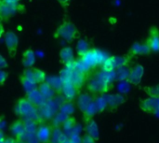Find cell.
Returning <instances> with one entry per match:
<instances>
[{"mask_svg":"<svg viewBox=\"0 0 159 143\" xmlns=\"http://www.w3.org/2000/svg\"><path fill=\"white\" fill-rule=\"evenodd\" d=\"M22 65L29 68L32 67L35 62V53L32 49H27L24 51L23 55H22Z\"/></svg>","mask_w":159,"mask_h":143,"instance_id":"obj_20","label":"cell"},{"mask_svg":"<svg viewBox=\"0 0 159 143\" xmlns=\"http://www.w3.org/2000/svg\"><path fill=\"white\" fill-rule=\"evenodd\" d=\"M26 97L38 109L40 107H42L47 102L45 100V98L43 97V96L41 95V93L39 92L38 88L34 91H31L29 93H26Z\"/></svg>","mask_w":159,"mask_h":143,"instance_id":"obj_15","label":"cell"},{"mask_svg":"<svg viewBox=\"0 0 159 143\" xmlns=\"http://www.w3.org/2000/svg\"><path fill=\"white\" fill-rule=\"evenodd\" d=\"M14 113L20 119L24 121H34L39 124L44 122L40 115L39 109L35 107L26 96L17 100L14 106Z\"/></svg>","mask_w":159,"mask_h":143,"instance_id":"obj_2","label":"cell"},{"mask_svg":"<svg viewBox=\"0 0 159 143\" xmlns=\"http://www.w3.org/2000/svg\"><path fill=\"white\" fill-rule=\"evenodd\" d=\"M146 42L152 52H159V30L157 27H152L150 29Z\"/></svg>","mask_w":159,"mask_h":143,"instance_id":"obj_14","label":"cell"},{"mask_svg":"<svg viewBox=\"0 0 159 143\" xmlns=\"http://www.w3.org/2000/svg\"><path fill=\"white\" fill-rule=\"evenodd\" d=\"M16 140L14 138H5L4 130H1V137H0V143H16Z\"/></svg>","mask_w":159,"mask_h":143,"instance_id":"obj_29","label":"cell"},{"mask_svg":"<svg viewBox=\"0 0 159 143\" xmlns=\"http://www.w3.org/2000/svg\"><path fill=\"white\" fill-rule=\"evenodd\" d=\"M20 82H21L23 88L25 89L26 93H29V92L34 91V90H35V89L38 88V84H37V83H35V82L33 81L27 80V79H25V78H22L21 76H20Z\"/></svg>","mask_w":159,"mask_h":143,"instance_id":"obj_25","label":"cell"},{"mask_svg":"<svg viewBox=\"0 0 159 143\" xmlns=\"http://www.w3.org/2000/svg\"><path fill=\"white\" fill-rule=\"evenodd\" d=\"M0 67H1L2 69H5L6 67H7V63L6 59L4 58L3 55L0 56Z\"/></svg>","mask_w":159,"mask_h":143,"instance_id":"obj_32","label":"cell"},{"mask_svg":"<svg viewBox=\"0 0 159 143\" xmlns=\"http://www.w3.org/2000/svg\"><path fill=\"white\" fill-rule=\"evenodd\" d=\"M47 81L55 90V92L57 94L61 93V91H62V81H61V76L60 77H50L49 79H47Z\"/></svg>","mask_w":159,"mask_h":143,"instance_id":"obj_24","label":"cell"},{"mask_svg":"<svg viewBox=\"0 0 159 143\" xmlns=\"http://www.w3.org/2000/svg\"><path fill=\"white\" fill-rule=\"evenodd\" d=\"M54 127L51 125L42 122L38 125L36 130V138L40 143H50Z\"/></svg>","mask_w":159,"mask_h":143,"instance_id":"obj_7","label":"cell"},{"mask_svg":"<svg viewBox=\"0 0 159 143\" xmlns=\"http://www.w3.org/2000/svg\"><path fill=\"white\" fill-rule=\"evenodd\" d=\"M76 125L77 124H76L75 119L73 116H68L66 118V120L63 122V124L61 126V129L69 137L72 134V132H73V130H74V128L75 127Z\"/></svg>","mask_w":159,"mask_h":143,"instance_id":"obj_21","label":"cell"},{"mask_svg":"<svg viewBox=\"0 0 159 143\" xmlns=\"http://www.w3.org/2000/svg\"><path fill=\"white\" fill-rule=\"evenodd\" d=\"M20 10H22V7L18 2L10 0H1L0 2V15L2 20H7Z\"/></svg>","mask_w":159,"mask_h":143,"instance_id":"obj_6","label":"cell"},{"mask_svg":"<svg viewBox=\"0 0 159 143\" xmlns=\"http://www.w3.org/2000/svg\"><path fill=\"white\" fill-rule=\"evenodd\" d=\"M58 2L61 5V6H63V7H66L68 4H69V2H70V0H58Z\"/></svg>","mask_w":159,"mask_h":143,"instance_id":"obj_33","label":"cell"},{"mask_svg":"<svg viewBox=\"0 0 159 143\" xmlns=\"http://www.w3.org/2000/svg\"><path fill=\"white\" fill-rule=\"evenodd\" d=\"M79 57L89 67L94 69L97 67H102L108 56L103 52L97 50V49H94V48H91L87 53H85L84 55L79 56Z\"/></svg>","mask_w":159,"mask_h":143,"instance_id":"obj_4","label":"cell"},{"mask_svg":"<svg viewBox=\"0 0 159 143\" xmlns=\"http://www.w3.org/2000/svg\"><path fill=\"white\" fill-rule=\"evenodd\" d=\"M7 77H8V73L5 69H2L1 72H0V82H1L2 85L5 84L6 81L7 80Z\"/></svg>","mask_w":159,"mask_h":143,"instance_id":"obj_31","label":"cell"},{"mask_svg":"<svg viewBox=\"0 0 159 143\" xmlns=\"http://www.w3.org/2000/svg\"><path fill=\"white\" fill-rule=\"evenodd\" d=\"M143 72H144V69H143V66H141V65L135 66L132 68V70L129 72V75L128 77V81L130 84L139 85L141 83V81H142V79H143Z\"/></svg>","mask_w":159,"mask_h":143,"instance_id":"obj_12","label":"cell"},{"mask_svg":"<svg viewBox=\"0 0 159 143\" xmlns=\"http://www.w3.org/2000/svg\"><path fill=\"white\" fill-rule=\"evenodd\" d=\"M9 131L12 137L16 141H24L26 136V127H25V121L22 119H19L14 121L9 126Z\"/></svg>","mask_w":159,"mask_h":143,"instance_id":"obj_8","label":"cell"},{"mask_svg":"<svg viewBox=\"0 0 159 143\" xmlns=\"http://www.w3.org/2000/svg\"><path fill=\"white\" fill-rule=\"evenodd\" d=\"M16 143H26V142H25L24 141H17Z\"/></svg>","mask_w":159,"mask_h":143,"instance_id":"obj_36","label":"cell"},{"mask_svg":"<svg viewBox=\"0 0 159 143\" xmlns=\"http://www.w3.org/2000/svg\"><path fill=\"white\" fill-rule=\"evenodd\" d=\"M144 90L149 96H158L159 97V84L155 85V86L146 87Z\"/></svg>","mask_w":159,"mask_h":143,"instance_id":"obj_28","label":"cell"},{"mask_svg":"<svg viewBox=\"0 0 159 143\" xmlns=\"http://www.w3.org/2000/svg\"><path fill=\"white\" fill-rule=\"evenodd\" d=\"M90 44L89 42L85 39V38H81L77 41L76 43V52L79 56L84 55L85 53H87L89 50H90Z\"/></svg>","mask_w":159,"mask_h":143,"instance_id":"obj_23","label":"cell"},{"mask_svg":"<svg viewBox=\"0 0 159 143\" xmlns=\"http://www.w3.org/2000/svg\"><path fill=\"white\" fill-rule=\"evenodd\" d=\"M60 58L61 60V62L67 66V65H71L73 64L75 59V54H74V51L71 47H64L61 50L60 52Z\"/></svg>","mask_w":159,"mask_h":143,"instance_id":"obj_17","label":"cell"},{"mask_svg":"<svg viewBox=\"0 0 159 143\" xmlns=\"http://www.w3.org/2000/svg\"><path fill=\"white\" fill-rule=\"evenodd\" d=\"M59 111L66 116H71L74 112V106L72 104V101H66L61 106H60Z\"/></svg>","mask_w":159,"mask_h":143,"instance_id":"obj_27","label":"cell"},{"mask_svg":"<svg viewBox=\"0 0 159 143\" xmlns=\"http://www.w3.org/2000/svg\"><path fill=\"white\" fill-rule=\"evenodd\" d=\"M79 90L69 81H62V91L61 94L63 95L66 101H73L76 96Z\"/></svg>","mask_w":159,"mask_h":143,"instance_id":"obj_11","label":"cell"},{"mask_svg":"<svg viewBox=\"0 0 159 143\" xmlns=\"http://www.w3.org/2000/svg\"><path fill=\"white\" fill-rule=\"evenodd\" d=\"M74 67L77 70V71H79V72H81V73H83V74H85V75H87V76H89V73L91 72V70H92V68L91 67H89L80 57L78 58V59H76L75 62H74Z\"/></svg>","mask_w":159,"mask_h":143,"instance_id":"obj_22","label":"cell"},{"mask_svg":"<svg viewBox=\"0 0 159 143\" xmlns=\"http://www.w3.org/2000/svg\"><path fill=\"white\" fill-rule=\"evenodd\" d=\"M5 123H6V121H5V118H4V116H2V117H1V130H4Z\"/></svg>","mask_w":159,"mask_h":143,"instance_id":"obj_34","label":"cell"},{"mask_svg":"<svg viewBox=\"0 0 159 143\" xmlns=\"http://www.w3.org/2000/svg\"><path fill=\"white\" fill-rule=\"evenodd\" d=\"M115 78L116 71H106L102 69L89 81L87 84L88 91L93 95H102L108 93L112 88V82Z\"/></svg>","mask_w":159,"mask_h":143,"instance_id":"obj_1","label":"cell"},{"mask_svg":"<svg viewBox=\"0 0 159 143\" xmlns=\"http://www.w3.org/2000/svg\"><path fill=\"white\" fill-rule=\"evenodd\" d=\"M152 52L149 45L145 41L144 43H139L136 42L132 45V47L129 50V56H137V55H146L149 54Z\"/></svg>","mask_w":159,"mask_h":143,"instance_id":"obj_13","label":"cell"},{"mask_svg":"<svg viewBox=\"0 0 159 143\" xmlns=\"http://www.w3.org/2000/svg\"><path fill=\"white\" fill-rule=\"evenodd\" d=\"M129 55L128 56H108L103 65L102 66V68L106 71H116L118 68L124 67L129 59Z\"/></svg>","mask_w":159,"mask_h":143,"instance_id":"obj_5","label":"cell"},{"mask_svg":"<svg viewBox=\"0 0 159 143\" xmlns=\"http://www.w3.org/2000/svg\"><path fill=\"white\" fill-rule=\"evenodd\" d=\"M34 81L39 85L40 83H43L47 81V75L43 70L38 68H34Z\"/></svg>","mask_w":159,"mask_h":143,"instance_id":"obj_26","label":"cell"},{"mask_svg":"<svg viewBox=\"0 0 159 143\" xmlns=\"http://www.w3.org/2000/svg\"><path fill=\"white\" fill-rule=\"evenodd\" d=\"M81 143H97V141L92 138L91 136H89V134H85L83 137H82V141H81Z\"/></svg>","mask_w":159,"mask_h":143,"instance_id":"obj_30","label":"cell"},{"mask_svg":"<svg viewBox=\"0 0 159 143\" xmlns=\"http://www.w3.org/2000/svg\"><path fill=\"white\" fill-rule=\"evenodd\" d=\"M38 90L41 93V95L43 96V97L45 98L46 101H49L52 100L55 96V90L49 85V83L46 81L43 83H40L38 85Z\"/></svg>","mask_w":159,"mask_h":143,"instance_id":"obj_16","label":"cell"},{"mask_svg":"<svg viewBox=\"0 0 159 143\" xmlns=\"http://www.w3.org/2000/svg\"><path fill=\"white\" fill-rule=\"evenodd\" d=\"M4 42L7 47V50L10 56H14L16 54L18 45H19V39L17 35L12 31H7L4 34Z\"/></svg>","mask_w":159,"mask_h":143,"instance_id":"obj_9","label":"cell"},{"mask_svg":"<svg viewBox=\"0 0 159 143\" xmlns=\"http://www.w3.org/2000/svg\"><path fill=\"white\" fill-rule=\"evenodd\" d=\"M61 143H73V142L71 141V140L69 139V137H67V138H66V139H65V140H64V141H63Z\"/></svg>","mask_w":159,"mask_h":143,"instance_id":"obj_35","label":"cell"},{"mask_svg":"<svg viewBox=\"0 0 159 143\" xmlns=\"http://www.w3.org/2000/svg\"><path fill=\"white\" fill-rule=\"evenodd\" d=\"M85 131H86L87 134H89V136H91L92 138H94L96 141H98L100 139L99 127H98L97 123L93 119H90V120H89V121L86 122Z\"/></svg>","mask_w":159,"mask_h":143,"instance_id":"obj_19","label":"cell"},{"mask_svg":"<svg viewBox=\"0 0 159 143\" xmlns=\"http://www.w3.org/2000/svg\"><path fill=\"white\" fill-rule=\"evenodd\" d=\"M10 1H13V2H18V3H19L20 0H10Z\"/></svg>","mask_w":159,"mask_h":143,"instance_id":"obj_37","label":"cell"},{"mask_svg":"<svg viewBox=\"0 0 159 143\" xmlns=\"http://www.w3.org/2000/svg\"><path fill=\"white\" fill-rule=\"evenodd\" d=\"M140 108L148 113L157 114L159 112V97L158 96H149L143 99L140 103Z\"/></svg>","mask_w":159,"mask_h":143,"instance_id":"obj_10","label":"cell"},{"mask_svg":"<svg viewBox=\"0 0 159 143\" xmlns=\"http://www.w3.org/2000/svg\"><path fill=\"white\" fill-rule=\"evenodd\" d=\"M94 101L93 97L90 96V93H85L79 96L77 98V107L82 111V113L88 109V107Z\"/></svg>","mask_w":159,"mask_h":143,"instance_id":"obj_18","label":"cell"},{"mask_svg":"<svg viewBox=\"0 0 159 143\" xmlns=\"http://www.w3.org/2000/svg\"><path fill=\"white\" fill-rule=\"evenodd\" d=\"M78 35L79 32L75 23L69 21H65L58 27L54 36L55 37L62 38L67 42H72L78 37Z\"/></svg>","mask_w":159,"mask_h":143,"instance_id":"obj_3","label":"cell"}]
</instances>
